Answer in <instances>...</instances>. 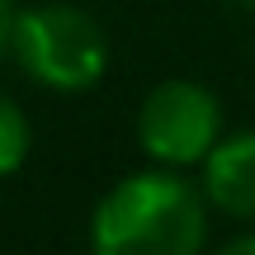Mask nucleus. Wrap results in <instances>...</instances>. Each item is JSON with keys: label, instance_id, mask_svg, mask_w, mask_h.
Returning <instances> with one entry per match:
<instances>
[{"label": "nucleus", "instance_id": "20e7f679", "mask_svg": "<svg viewBox=\"0 0 255 255\" xmlns=\"http://www.w3.org/2000/svg\"><path fill=\"white\" fill-rule=\"evenodd\" d=\"M203 199L222 218L255 222V128L222 132V142L203 156Z\"/></svg>", "mask_w": 255, "mask_h": 255}, {"label": "nucleus", "instance_id": "0eeeda50", "mask_svg": "<svg viewBox=\"0 0 255 255\" xmlns=\"http://www.w3.org/2000/svg\"><path fill=\"white\" fill-rule=\"evenodd\" d=\"M227 255H255V232H246V237H232V241H227Z\"/></svg>", "mask_w": 255, "mask_h": 255}, {"label": "nucleus", "instance_id": "f03ea898", "mask_svg": "<svg viewBox=\"0 0 255 255\" xmlns=\"http://www.w3.org/2000/svg\"><path fill=\"white\" fill-rule=\"evenodd\" d=\"M14 62L28 81L57 95H81L109 71V38L81 5H28L14 19Z\"/></svg>", "mask_w": 255, "mask_h": 255}, {"label": "nucleus", "instance_id": "423d86ee", "mask_svg": "<svg viewBox=\"0 0 255 255\" xmlns=\"http://www.w3.org/2000/svg\"><path fill=\"white\" fill-rule=\"evenodd\" d=\"M14 19H19L14 0H0V57H5L9 43H14Z\"/></svg>", "mask_w": 255, "mask_h": 255}, {"label": "nucleus", "instance_id": "f257e3e1", "mask_svg": "<svg viewBox=\"0 0 255 255\" xmlns=\"http://www.w3.org/2000/svg\"><path fill=\"white\" fill-rule=\"evenodd\" d=\"M208 241V199L170 165L119 180L90 218L100 255H194Z\"/></svg>", "mask_w": 255, "mask_h": 255}, {"label": "nucleus", "instance_id": "39448f33", "mask_svg": "<svg viewBox=\"0 0 255 255\" xmlns=\"http://www.w3.org/2000/svg\"><path fill=\"white\" fill-rule=\"evenodd\" d=\"M28 146H33V128H28V114L0 90V180L14 170H24Z\"/></svg>", "mask_w": 255, "mask_h": 255}, {"label": "nucleus", "instance_id": "6e6552de", "mask_svg": "<svg viewBox=\"0 0 255 255\" xmlns=\"http://www.w3.org/2000/svg\"><path fill=\"white\" fill-rule=\"evenodd\" d=\"M237 5H246V9H255V0H237Z\"/></svg>", "mask_w": 255, "mask_h": 255}, {"label": "nucleus", "instance_id": "7ed1b4c3", "mask_svg": "<svg viewBox=\"0 0 255 255\" xmlns=\"http://www.w3.org/2000/svg\"><path fill=\"white\" fill-rule=\"evenodd\" d=\"M137 142L156 165L189 170L222 142V104L199 81H161L137 109Z\"/></svg>", "mask_w": 255, "mask_h": 255}]
</instances>
